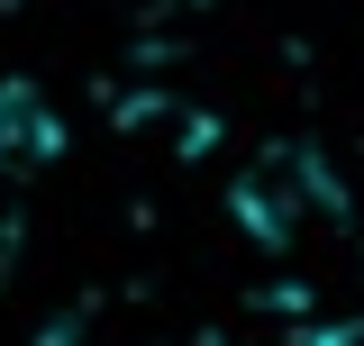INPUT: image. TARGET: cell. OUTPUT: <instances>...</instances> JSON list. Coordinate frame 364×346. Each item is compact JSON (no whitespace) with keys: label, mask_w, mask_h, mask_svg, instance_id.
<instances>
[{"label":"cell","mask_w":364,"mask_h":346,"mask_svg":"<svg viewBox=\"0 0 364 346\" xmlns=\"http://www.w3.org/2000/svg\"><path fill=\"white\" fill-rule=\"evenodd\" d=\"M228 210L246 228V246L291 264V256H310L318 237H346V182L328 173L318 146H264L228 182Z\"/></svg>","instance_id":"cell-1"},{"label":"cell","mask_w":364,"mask_h":346,"mask_svg":"<svg viewBox=\"0 0 364 346\" xmlns=\"http://www.w3.org/2000/svg\"><path fill=\"white\" fill-rule=\"evenodd\" d=\"M55 155H64V110H55L28 73H9V83H0V164L9 173H46Z\"/></svg>","instance_id":"cell-2"},{"label":"cell","mask_w":364,"mask_h":346,"mask_svg":"<svg viewBox=\"0 0 364 346\" xmlns=\"http://www.w3.org/2000/svg\"><path fill=\"white\" fill-rule=\"evenodd\" d=\"M301 346H364V310H346V319H318V328H301Z\"/></svg>","instance_id":"cell-3"}]
</instances>
